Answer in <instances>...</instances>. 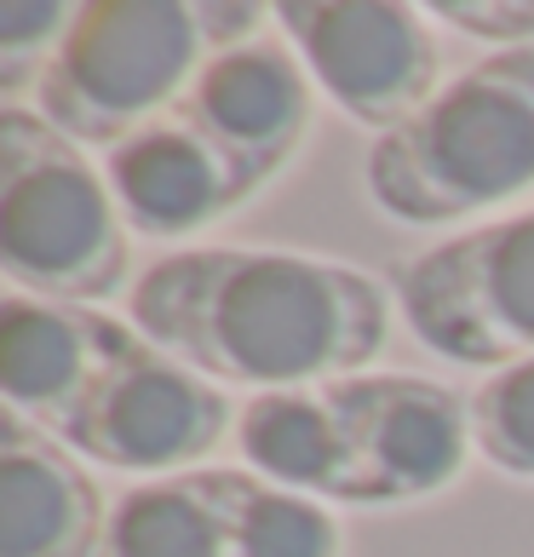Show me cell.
Here are the masks:
<instances>
[{
  "instance_id": "6da1fadb",
  "label": "cell",
  "mask_w": 534,
  "mask_h": 557,
  "mask_svg": "<svg viewBox=\"0 0 534 557\" xmlns=\"http://www.w3.org/2000/svg\"><path fill=\"white\" fill-rule=\"evenodd\" d=\"M133 327L190 374L259 397L368 374L392 339V299L345 259L213 242L138 276Z\"/></svg>"
},
{
  "instance_id": "7a4b0ae2",
  "label": "cell",
  "mask_w": 534,
  "mask_h": 557,
  "mask_svg": "<svg viewBox=\"0 0 534 557\" xmlns=\"http://www.w3.org/2000/svg\"><path fill=\"white\" fill-rule=\"evenodd\" d=\"M0 397L80 460L144 483L196 471L236 437L224 385L190 374L110 311L29 294L0 305Z\"/></svg>"
},
{
  "instance_id": "3957f363",
  "label": "cell",
  "mask_w": 534,
  "mask_h": 557,
  "mask_svg": "<svg viewBox=\"0 0 534 557\" xmlns=\"http://www.w3.org/2000/svg\"><path fill=\"white\" fill-rule=\"evenodd\" d=\"M241 466L322 506H414L460 483L471 448L465 397L425 374H345L259 391L236 408Z\"/></svg>"
},
{
  "instance_id": "277c9868",
  "label": "cell",
  "mask_w": 534,
  "mask_h": 557,
  "mask_svg": "<svg viewBox=\"0 0 534 557\" xmlns=\"http://www.w3.org/2000/svg\"><path fill=\"white\" fill-rule=\"evenodd\" d=\"M276 24L248 0H92L35 81V115L80 150H115L167 115L213 58Z\"/></svg>"
},
{
  "instance_id": "5b68a950",
  "label": "cell",
  "mask_w": 534,
  "mask_h": 557,
  "mask_svg": "<svg viewBox=\"0 0 534 557\" xmlns=\"http://www.w3.org/2000/svg\"><path fill=\"white\" fill-rule=\"evenodd\" d=\"M368 196L397 224H460L534 190V47L488 52L368 144Z\"/></svg>"
},
{
  "instance_id": "8992f818",
  "label": "cell",
  "mask_w": 534,
  "mask_h": 557,
  "mask_svg": "<svg viewBox=\"0 0 534 557\" xmlns=\"http://www.w3.org/2000/svg\"><path fill=\"white\" fill-rule=\"evenodd\" d=\"M0 271L12 294L87 311L138 287L104 168L24 104L0 110Z\"/></svg>"
},
{
  "instance_id": "52a82bcc",
  "label": "cell",
  "mask_w": 534,
  "mask_h": 557,
  "mask_svg": "<svg viewBox=\"0 0 534 557\" xmlns=\"http://www.w3.org/2000/svg\"><path fill=\"white\" fill-rule=\"evenodd\" d=\"M98 557H345V529L248 466H196L121 494Z\"/></svg>"
},
{
  "instance_id": "ba28073f",
  "label": "cell",
  "mask_w": 534,
  "mask_h": 557,
  "mask_svg": "<svg viewBox=\"0 0 534 557\" xmlns=\"http://www.w3.org/2000/svg\"><path fill=\"white\" fill-rule=\"evenodd\" d=\"M397 311L431 357L506 368L534 357V208L431 242L397 271Z\"/></svg>"
},
{
  "instance_id": "9c48e42d",
  "label": "cell",
  "mask_w": 534,
  "mask_h": 557,
  "mask_svg": "<svg viewBox=\"0 0 534 557\" xmlns=\"http://www.w3.org/2000/svg\"><path fill=\"white\" fill-rule=\"evenodd\" d=\"M282 40L311 87L362 133H397L443 92V47L425 7L385 0H282Z\"/></svg>"
},
{
  "instance_id": "30bf717a",
  "label": "cell",
  "mask_w": 534,
  "mask_h": 557,
  "mask_svg": "<svg viewBox=\"0 0 534 557\" xmlns=\"http://www.w3.org/2000/svg\"><path fill=\"white\" fill-rule=\"evenodd\" d=\"M173 110L201 133V144L231 168L241 196L253 201L305 150L316 115V87L287 40L259 35L248 47L213 58Z\"/></svg>"
},
{
  "instance_id": "8fae6325",
  "label": "cell",
  "mask_w": 534,
  "mask_h": 557,
  "mask_svg": "<svg viewBox=\"0 0 534 557\" xmlns=\"http://www.w3.org/2000/svg\"><path fill=\"white\" fill-rule=\"evenodd\" d=\"M110 534L104 488L80 454L24 414H0V557H98Z\"/></svg>"
},
{
  "instance_id": "7c38bea8",
  "label": "cell",
  "mask_w": 534,
  "mask_h": 557,
  "mask_svg": "<svg viewBox=\"0 0 534 557\" xmlns=\"http://www.w3.org/2000/svg\"><path fill=\"white\" fill-rule=\"evenodd\" d=\"M104 178L127 231L150 242H190L236 208H248L231 168L201 144V133L178 110L156 115L127 144H115L104 156Z\"/></svg>"
},
{
  "instance_id": "4fadbf2b",
  "label": "cell",
  "mask_w": 534,
  "mask_h": 557,
  "mask_svg": "<svg viewBox=\"0 0 534 557\" xmlns=\"http://www.w3.org/2000/svg\"><path fill=\"white\" fill-rule=\"evenodd\" d=\"M471 448L488 471L534 483V357L506 362L465 397Z\"/></svg>"
},
{
  "instance_id": "5bb4252c",
  "label": "cell",
  "mask_w": 534,
  "mask_h": 557,
  "mask_svg": "<svg viewBox=\"0 0 534 557\" xmlns=\"http://www.w3.org/2000/svg\"><path fill=\"white\" fill-rule=\"evenodd\" d=\"M75 12L80 7H64V0H29V7L7 0L0 7V92H7V104H17V92H35L40 70L75 29Z\"/></svg>"
},
{
  "instance_id": "9a60e30c",
  "label": "cell",
  "mask_w": 534,
  "mask_h": 557,
  "mask_svg": "<svg viewBox=\"0 0 534 557\" xmlns=\"http://www.w3.org/2000/svg\"><path fill=\"white\" fill-rule=\"evenodd\" d=\"M425 12L437 24H455L460 35L495 40V52L534 47V0H437Z\"/></svg>"
}]
</instances>
